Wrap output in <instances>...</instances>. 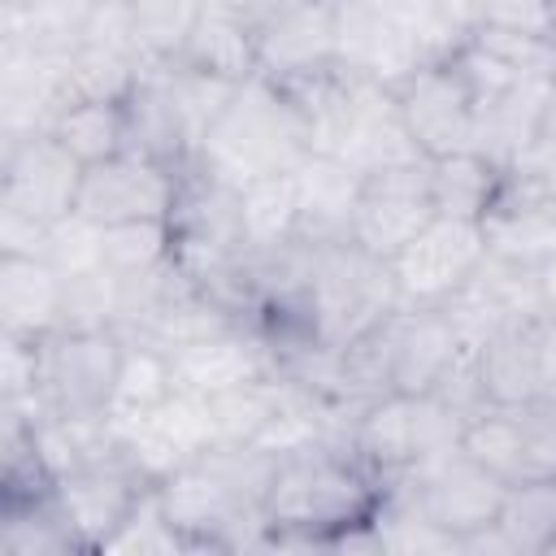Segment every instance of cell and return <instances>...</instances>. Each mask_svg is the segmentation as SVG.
Listing matches in <instances>:
<instances>
[{
  "instance_id": "1",
  "label": "cell",
  "mask_w": 556,
  "mask_h": 556,
  "mask_svg": "<svg viewBox=\"0 0 556 556\" xmlns=\"http://www.w3.org/2000/svg\"><path fill=\"white\" fill-rule=\"evenodd\" d=\"M382 504V478L343 443H313L278 456L265 491V552H330V539Z\"/></svg>"
},
{
  "instance_id": "2",
  "label": "cell",
  "mask_w": 556,
  "mask_h": 556,
  "mask_svg": "<svg viewBox=\"0 0 556 556\" xmlns=\"http://www.w3.org/2000/svg\"><path fill=\"white\" fill-rule=\"evenodd\" d=\"M308 156H313V135L295 96L274 78L252 74L248 83L235 87L230 104L204 135L195 152V169L239 191L261 178L295 174Z\"/></svg>"
},
{
  "instance_id": "3",
  "label": "cell",
  "mask_w": 556,
  "mask_h": 556,
  "mask_svg": "<svg viewBox=\"0 0 556 556\" xmlns=\"http://www.w3.org/2000/svg\"><path fill=\"white\" fill-rule=\"evenodd\" d=\"M304 304L313 317V334L321 348H348L382 317L404 308L391 261L365 252L352 239L326 243L313 252V269L304 282Z\"/></svg>"
},
{
  "instance_id": "4",
  "label": "cell",
  "mask_w": 556,
  "mask_h": 556,
  "mask_svg": "<svg viewBox=\"0 0 556 556\" xmlns=\"http://www.w3.org/2000/svg\"><path fill=\"white\" fill-rule=\"evenodd\" d=\"M465 413H456L452 404H443L439 395H400L387 391L378 400H369L356 421H352V452L365 469H374L382 482L430 460L443 456L452 447H460L465 434Z\"/></svg>"
},
{
  "instance_id": "5",
  "label": "cell",
  "mask_w": 556,
  "mask_h": 556,
  "mask_svg": "<svg viewBox=\"0 0 556 556\" xmlns=\"http://www.w3.org/2000/svg\"><path fill=\"white\" fill-rule=\"evenodd\" d=\"M126 334L100 330H52L39 339V404L52 417H104L122 369Z\"/></svg>"
},
{
  "instance_id": "6",
  "label": "cell",
  "mask_w": 556,
  "mask_h": 556,
  "mask_svg": "<svg viewBox=\"0 0 556 556\" xmlns=\"http://www.w3.org/2000/svg\"><path fill=\"white\" fill-rule=\"evenodd\" d=\"M387 486H400L452 539H460L478 526H491L504 504V491H508V482L495 478L491 469H482L465 447L430 456V460L387 478Z\"/></svg>"
},
{
  "instance_id": "7",
  "label": "cell",
  "mask_w": 556,
  "mask_h": 556,
  "mask_svg": "<svg viewBox=\"0 0 556 556\" xmlns=\"http://www.w3.org/2000/svg\"><path fill=\"white\" fill-rule=\"evenodd\" d=\"M482 261H486L482 222L434 213L391 256V274H395L400 300L408 308H430V304H443L452 291H460Z\"/></svg>"
},
{
  "instance_id": "8",
  "label": "cell",
  "mask_w": 556,
  "mask_h": 556,
  "mask_svg": "<svg viewBox=\"0 0 556 556\" xmlns=\"http://www.w3.org/2000/svg\"><path fill=\"white\" fill-rule=\"evenodd\" d=\"M187 169H174L165 161H152L143 152H117L109 161L83 165L74 213H83L96 226L139 222V217H174L182 195Z\"/></svg>"
},
{
  "instance_id": "9",
  "label": "cell",
  "mask_w": 556,
  "mask_h": 556,
  "mask_svg": "<svg viewBox=\"0 0 556 556\" xmlns=\"http://www.w3.org/2000/svg\"><path fill=\"white\" fill-rule=\"evenodd\" d=\"M400 117L408 126V135L417 139V148L426 156H447V152H465L473 148V113H478V96L452 56H434L426 65H417L404 83L391 87Z\"/></svg>"
},
{
  "instance_id": "10",
  "label": "cell",
  "mask_w": 556,
  "mask_h": 556,
  "mask_svg": "<svg viewBox=\"0 0 556 556\" xmlns=\"http://www.w3.org/2000/svg\"><path fill=\"white\" fill-rule=\"evenodd\" d=\"M156 486L152 478H143L122 447H109L100 456H87L83 465L65 469L52 486L56 508L65 513V521L74 526V534L83 539L87 552H104V543L117 534V526L135 513V504L143 500V491Z\"/></svg>"
},
{
  "instance_id": "11",
  "label": "cell",
  "mask_w": 556,
  "mask_h": 556,
  "mask_svg": "<svg viewBox=\"0 0 556 556\" xmlns=\"http://www.w3.org/2000/svg\"><path fill=\"white\" fill-rule=\"evenodd\" d=\"M109 430H113L117 447L126 452V460L152 482L169 478L174 469L191 465L200 452H208L217 443L208 400L191 395V391H178V387L152 413H139L130 421H109Z\"/></svg>"
},
{
  "instance_id": "12",
  "label": "cell",
  "mask_w": 556,
  "mask_h": 556,
  "mask_svg": "<svg viewBox=\"0 0 556 556\" xmlns=\"http://www.w3.org/2000/svg\"><path fill=\"white\" fill-rule=\"evenodd\" d=\"M334 61L343 74L395 87L417 65L434 61L430 30L391 22L361 0H334Z\"/></svg>"
},
{
  "instance_id": "13",
  "label": "cell",
  "mask_w": 556,
  "mask_h": 556,
  "mask_svg": "<svg viewBox=\"0 0 556 556\" xmlns=\"http://www.w3.org/2000/svg\"><path fill=\"white\" fill-rule=\"evenodd\" d=\"M434 217L430 195V156L395 169H378L361 178L356 213H352V243L391 261L426 222Z\"/></svg>"
},
{
  "instance_id": "14",
  "label": "cell",
  "mask_w": 556,
  "mask_h": 556,
  "mask_svg": "<svg viewBox=\"0 0 556 556\" xmlns=\"http://www.w3.org/2000/svg\"><path fill=\"white\" fill-rule=\"evenodd\" d=\"M78 182L83 161H74L52 135L0 139V208L52 226L65 213H74Z\"/></svg>"
},
{
  "instance_id": "15",
  "label": "cell",
  "mask_w": 556,
  "mask_h": 556,
  "mask_svg": "<svg viewBox=\"0 0 556 556\" xmlns=\"http://www.w3.org/2000/svg\"><path fill=\"white\" fill-rule=\"evenodd\" d=\"M330 156H339L361 178L378 174V169L426 161V152L417 148V139L408 135V126L400 117L391 87L356 78V74H348V104H343V122H339Z\"/></svg>"
},
{
  "instance_id": "16",
  "label": "cell",
  "mask_w": 556,
  "mask_h": 556,
  "mask_svg": "<svg viewBox=\"0 0 556 556\" xmlns=\"http://www.w3.org/2000/svg\"><path fill=\"white\" fill-rule=\"evenodd\" d=\"M482 235L491 256L521 269H539L556 256V195L539 174L508 169L491 208L482 213Z\"/></svg>"
},
{
  "instance_id": "17",
  "label": "cell",
  "mask_w": 556,
  "mask_h": 556,
  "mask_svg": "<svg viewBox=\"0 0 556 556\" xmlns=\"http://www.w3.org/2000/svg\"><path fill=\"white\" fill-rule=\"evenodd\" d=\"M334 65V0H287L256 22V74L300 83Z\"/></svg>"
},
{
  "instance_id": "18",
  "label": "cell",
  "mask_w": 556,
  "mask_h": 556,
  "mask_svg": "<svg viewBox=\"0 0 556 556\" xmlns=\"http://www.w3.org/2000/svg\"><path fill=\"white\" fill-rule=\"evenodd\" d=\"M70 56L74 52L0 48V139L52 130L70 104Z\"/></svg>"
},
{
  "instance_id": "19",
  "label": "cell",
  "mask_w": 556,
  "mask_h": 556,
  "mask_svg": "<svg viewBox=\"0 0 556 556\" xmlns=\"http://www.w3.org/2000/svg\"><path fill=\"white\" fill-rule=\"evenodd\" d=\"M443 313L452 317V326L460 330V339L469 348L486 343L504 326L534 321V317H543L539 291H534V269L508 265L486 252V261L469 274V282L443 300Z\"/></svg>"
},
{
  "instance_id": "20",
  "label": "cell",
  "mask_w": 556,
  "mask_h": 556,
  "mask_svg": "<svg viewBox=\"0 0 556 556\" xmlns=\"http://www.w3.org/2000/svg\"><path fill=\"white\" fill-rule=\"evenodd\" d=\"M169 365H174V387L204 395V400L217 391L243 387L252 378L278 374L274 348L252 326H235V330H217V334L178 343V348H169Z\"/></svg>"
},
{
  "instance_id": "21",
  "label": "cell",
  "mask_w": 556,
  "mask_h": 556,
  "mask_svg": "<svg viewBox=\"0 0 556 556\" xmlns=\"http://www.w3.org/2000/svg\"><path fill=\"white\" fill-rule=\"evenodd\" d=\"M547 83L552 78H526V83H513L495 96H482L478 113H473V152H482L504 174L521 169L539 143Z\"/></svg>"
},
{
  "instance_id": "22",
  "label": "cell",
  "mask_w": 556,
  "mask_h": 556,
  "mask_svg": "<svg viewBox=\"0 0 556 556\" xmlns=\"http://www.w3.org/2000/svg\"><path fill=\"white\" fill-rule=\"evenodd\" d=\"M295 195H300V226L295 239L326 248L339 239H352V213L361 195V174L348 169L339 156L313 152L295 169Z\"/></svg>"
},
{
  "instance_id": "23",
  "label": "cell",
  "mask_w": 556,
  "mask_h": 556,
  "mask_svg": "<svg viewBox=\"0 0 556 556\" xmlns=\"http://www.w3.org/2000/svg\"><path fill=\"white\" fill-rule=\"evenodd\" d=\"M465 348L469 343L460 339V330L452 326L443 304L404 308L400 339H395V361H391V391H400V395H430Z\"/></svg>"
},
{
  "instance_id": "24",
  "label": "cell",
  "mask_w": 556,
  "mask_h": 556,
  "mask_svg": "<svg viewBox=\"0 0 556 556\" xmlns=\"http://www.w3.org/2000/svg\"><path fill=\"white\" fill-rule=\"evenodd\" d=\"M65 278L43 256L0 252V334L43 339L61 330Z\"/></svg>"
},
{
  "instance_id": "25",
  "label": "cell",
  "mask_w": 556,
  "mask_h": 556,
  "mask_svg": "<svg viewBox=\"0 0 556 556\" xmlns=\"http://www.w3.org/2000/svg\"><path fill=\"white\" fill-rule=\"evenodd\" d=\"M543 330L547 321H517L478 343V369L491 404H539L543 395Z\"/></svg>"
},
{
  "instance_id": "26",
  "label": "cell",
  "mask_w": 556,
  "mask_h": 556,
  "mask_svg": "<svg viewBox=\"0 0 556 556\" xmlns=\"http://www.w3.org/2000/svg\"><path fill=\"white\" fill-rule=\"evenodd\" d=\"M178 61L226 83H248L256 74V22L230 4L204 0L195 26L178 48Z\"/></svg>"
},
{
  "instance_id": "27",
  "label": "cell",
  "mask_w": 556,
  "mask_h": 556,
  "mask_svg": "<svg viewBox=\"0 0 556 556\" xmlns=\"http://www.w3.org/2000/svg\"><path fill=\"white\" fill-rule=\"evenodd\" d=\"M126 104V135H130V152H143L152 161H165L174 169H191L195 152H191V139L182 130V117L169 100V87H165V74H161V61H152L135 91L122 100Z\"/></svg>"
},
{
  "instance_id": "28",
  "label": "cell",
  "mask_w": 556,
  "mask_h": 556,
  "mask_svg": "<svg viewBox=\"0 0 556 556\" xmlns=\"http://www.w3.org/2000/svg\"><path fill=\"white\" fill-rule=\"evenodd\" d=\"M504 169L491 165L482 152L465 148V152H447V156H430V195H434V213L447 217H469L482 222V213L491 208L495 191H500Z\"/></svg>"
},
{
  "instance_id": "29",
  "label": "cell",
  "mask_w": 556,
  "mask_h": 556,
  "mask_svg": "<svg viewBox=\"0 0 556 556\" xmlns=\"http://www.w3.org/2000/svg\"><path fill=\"white\" fill-rule=\"evenodd\" d=\"M74 161L96 165L126 152V104L122 100H70L48 130Z\"/></svg>"
},
{
  "instance_id": "30",
  "label": "cell",
  "mask_w": 556,
  "mask_h": 556,
  "mask_svg": "<svg viewBox=\"0 0 556 556\" xmlns=\"http://www.w3.org/2000/svg\"><path fill=\"white\" fill-rule=\"evenodd\" d=\"M83 539L52 495L0 504V556H83Z\"/></svg>"
},
{
  "instance_id": "31",
  "label": "cell",
  "mask_w": 556,
  "mask_h": 556,
  "mask_svg": "<svg viewBox=\"0 0 556 556\" xmlns=\"http://www.w3.org/2000/svg\"><path fill=\"white\" fill-rule=\"evenodd\" d=\"M300 226V195H295V174L261 178L239 187V230L248 252H274L295 239Z\"/></svg>"
},
{
  "instance_id": "32",
  "label": "cell",
  "mask_w": 556,
  "mask_h": 556,
  "mask_svg": "<svg viewBox=\"0 0 556 556\" xmlns=\"http://www.w3.org/2000/svg\"><path fill=\"white\" fill-rule=\"evenodd\" d=\"M174 395V365L169 352L148 343V339H126L122 352V369L113 382V400H109V421H130L139 413H152L161 400Z\"/></svg>"
},
{
  "instance_id": "33",
  "label": "cell",
  "mask_w": 556,
  "mask_h": 556,
  "mask_svg": "<svg viewBox=\"0 0 556 556\" xmlns=\"http://www.w3.org/2000/svg\"><path fill=\"white\" fill-rule=\"evenodd\" d=\"M517 556H552L556 547V478H526L504 491L495 513Z\"/></svg>"
},
{
  "instance_id": "34",
  "label": "cell",
  "mask_w": 556,
  "mask_h": 556,
  "mask_svg": "<svg viewBox=\"0 0 556 556\" xmlns=\"http://www.w3.org/2000/svg\"><path fill=\"white\" fill-rule=\"evenodd\" d=\"M287 395H291V382L282 374L252 378L243 387H230V391L208 395L217 443H256V434L274 421V413L287 404Z\"/></svg>"
},
{
  "instance_id": "35",
  "label": "cell",
  "mask_w": 556,
  "mask_h": 556,
  "mask_svg": "<svg viewBox=\"0 0 556 556\" xmlns=\"http://www.w3.org/2000/svg\"><path fill=\"white\" fill-rule=\"evenodd\" d=\"M148 65L117 48L78 43L70 56V100H126Z\"/></svg>"
},
{
  "instance_id": "36",
  "label": "cell",
  "mask_w": 556,
  "mask_h": 556,
  "mask_svg": "<svg viewBox=\"0 0 556 556\" xmlns=\"http://www.w3.org/2000/svg\"><path fill=\"white\" fill-rule=\"evenodd\" d=\"M174 256V222L169 217H139L104 226V269L117 278L148 274Z\"/></svg>"
},
{
  "instance_id": "37",
  "label": "cell",
  "mask_w": 556,
  "mask_h": 556,
  "mask_svg": "<svg viewBox=\"0 0 556 556\" xmlns=\"http://www.w3.org/2000/svg\"><path fill=\"white\" fill-rule=\"evenodd\" d=\"M469 43L504 65L513 78H556V35H526L500 26H473Z\"/></svg>"
},
{
  "instance_id": "38",
  "label": "cell",
  "mask_w": 556,
  "mask_h": 556,
  "mask_svg": "<svg viewBox=\"0 0 556 556\" xmlns=\"http://www.w3.org/2000/svg\"><path fill=\"white\" fill-rule=\"evenodd\" d=\"M187 543L182 534L169 526L165 508H161V491L148 486L143 500L135 504V513L117 526V534L104 543V556H182Z\"/></svg>"
},
{
  "instance_id": "39",
  "label": "cell",
  "mask_w": 556,
  "mask_h": 556,
  "mask_svg": "<svg viewBox=\"0 0 556 556\" xmlns=\"http://www.w3.org/2000/svg\"><path fill=\"white\" fill-rule=\"evenodd\" d=\"M130 9H135V30L148 61H169L178 56L187 30L195 26L204 0H130Z\"/></svg>"
},
{
  "instance_id": "40",
  "label": "cell",
  "mask_w": 556,
  "mask_h": 556,
  "mask_svg": "<svg viewBox=\"0 0 556 556\" xmlns=\"http://www.w3.org/2000/svg\"><path fill=\"white\" fill-rule=\"evenodd\" d=\"M43 261H48L61 278H78V274L104 269V226L87 222L83 213H65L61 222L48 226Z\"/></svg>"
},
{
  "instance_id": "41",
  "label": "cell",
  "mask_w": 556,
  "mask_h": 556,
  "mask_svg": "<svg viewBox=\"0 0 556 556\" xmlns=\"http://www.w3.org/2000/svg\"><path fill=\"white\" fill-rule=\"evenodd\" d=\"M100 326H117V274L91 269V274L65 278L61 330H100Z\"/></svg>"
},
{
  "instance_id": "42",
  "label": "cell",
  "mask_w": 556,
  "mask_h": 556,
  "mask_svg": "<svg viewBox=\"0 0 556 556\" xmlns=\"http://www.w3.org/2000/svg\"><path fill=\"white\" fill-rule=\"evenodd\" d=\"M39 400V339L0 334V404Z\"/></svg>"
},
{
  "instance_id": "43",
  "label": "cell",
  "mask_w": 556,
  "mask_h": 556,
  "mask_svg": "<svg viewBox=\"0 0 556 556\" xmlns=\"http://www.w3.org/2000/svg\"><path fill=\"white\" fill-rule=\"evenodd\" d=\"M478 26L526 30V35H552V13H547V0H482Z\"/></svg>"
},
{
  "instance_id": "44",
  "label": "cell",
  "mask_w": 556,
  "mask_h": 556,
  "mask_svg": "<svg viewBox=\"0 0 556 556\" xmlns=\"http://www.w3.org/2000/svg\"><path fill=\"white\" fill-rule=\"evenodd\" d=\"M48 248V222H35L26 213L0 208V252L13 256H43Z\"/></svg>"
},
{
  "instance_id": "45",
  "label": "cell",
  "mask_w": 556,
  "mask_h": 556,
  "mask_svg": "<svg viewBox=\"0 0 556 556\" xmlns=\"http://www.w3.org/2000/svg\"><path fill=\"white\" fill-rule=\"evenodd\" d=\"M456 556H517V552H513L508 534L500 530V521H491V526H478V530L460 534L456 539Z\"/></svg>"
},
{
  "instance_id": "46",
  "label": "cell",
  "mask_w": 556,
  "mask_h": 556,
  "mask_svg": "<svg viewBox=\"0 0 556 556\" xmlns=\"http://www.w3.org/2000/svg\"><path fill=\"white\" fill-rule=\"evenodd\" d=\"M361 4L391 22L417 26V30H430V17H434V0H361Z\"/></svg>"
},
{
  "instance_id": "47",
  "label": "cell",
  "mask_w": 556,
  "mask_h": 556,
  "mask_svg": "<svg viewBox=\"0 0 556 556\" xmlns=\"http://www.w3.org/2000/svg\"><path fill=\"white\" fill-rule=\"evenodd\" d=\"M534 291H539V313H543V321H556V256L534 269Z\"/></svg>"
},
{
  "instance_id": "48",
  "label": "cell",
  "mask_w": 556,
  "mask_h": 556,
  "mask_svg": "<svg viewBox=\"0 0 556 556\" xmlns=\"http://www.w3.org/2000/svg\"><path fill=\"white\" fill-rule=\"evenodd\" d=\"M543 404L556 408V321H547L543 330Z\"/></svg>"
},
{
  "instance_id": "49",
  "label": "cell",
  "mask_w": 556,
  "mask_h": 556,
  "mask_svg": "<svg viewBox=\"0 0 556 556\" xmlns=\"http://www.w3.org/2000/svg\"><path fill=\"white\" fill-rule=\"evenodd\" d=\"M217 4H230V9H239V13H248L252 22H261V17H269L278 4H287V0H217Z\"/></svg>"
},
{
  "instance_id": "50",
  "label": "cell",
  "mask_w": 556,
  "mask_h": 556,
  "mask_svg": "<svg viewBox=\"0 0 556 556\" xmlns=\"http://www.w3.org/2000/svg\"><path fill=\"white\" fill-rule=\"evenodd\" d=\"M539 178H543V182H547V191L556 195V152H552V161L543 165V174H539Z\"/></svg>"
},
{
  "instance_id": "51",
  "label": "cell",
  "mask_w": 556,
  "mask_h": 556,
  "mask_svg": "<svg viewBox=\"0 0 556 556\" xmlns=\"http://www.w3.org/2000/svg\"><path fill=\"white\" fill-rule=\"evenodd\" d=\"M547 13H552V35H556V0H547Z\"/></svg>"
},
{
  "instance_id": "52",
  "label": "cell",
  "mask_w": 556,
  "mask_h": 556,
  "mask_svg": "<svg viewBox=\"0 0 556 556\" xmlns=\"http://www.w3.org/2000/svg\"><path fill=\"white\" fill-rule=\"evenodd\" d=\"M552 556H556V547H552Z\"/></svg>"
}]
</instances>
